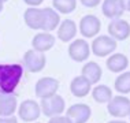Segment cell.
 Here are the masks:
<instances>
[{
	"label": "cell",
	"mask_w": 130,
	"mask_h": 123,
	"mask_svg": "<svg viewBox=\"0 0 130 123\" xmlns=\"http://www.w3.org/2000/svg\"><path fill=\"white\" fill-rule=\"evenodd\" d=\"M18 108V100L15 94H7L0 98V116H11Z\"/></svg>",
	"instance_id": "ffe728a7"
},
{
	"label": "cell",
	"mask_w": 130,
	"mask_h": 123,
	"mask_svg": "<svg viewBox=\"0 0 130 123\" xmlns=\"http://www.w3.org/2000/svg\"><path fill=\"white\" fill-rule=\"evenodd\" d=\"M79 2H81V4L88 7V8H94V7H97L103 0H79Z\"/></svg>",
	"instance_id": "d4e9b609"
},
{
	"label": "cell",
	"mask_w": 130,
	"mask_h": 123,
	"mask_svg": "<svg viewBox=\"0 0 130 123\" xmlns=\"http://www.w3.org/2000/svg\"><path fill=\"white\" fill-rule=\"evenodd\" d=\"M66 116L71 123H86L92 116V110L88 104L84 103L73 104L71 107L67 108Z\"/></svg>",
	"instance_id": "9c48e42d"
},
{
	"label": "cell",
	"mask_w": 130,
	"mask_h": 123,
	"mask_svg": "<svg viewBox=\"0 0 130 123\" xmlns=\"http://www.w3.org/2000/svg\"><path fill=\"white\" fill-rule=\"evenodd\" d=\"M0 123H18V119L14 115H11V116H0Z\"/></svg>",
	"instance_id": "484cf974"
},
{
	"label": "cell",
	"mask_w": 130,
	"mask_h": 123,
	"mask_svg": "<svg viewBox=\"0 0 130 123\" xmlns=\"http://www.w3.org/2000/svg\"><path fill=\"white\" fill-rule=\"evenodd\" d=\"M3 3H4V2H3V0H0V12L3 11V7H4V6H3Z\"/></svg>",
	"instance_id": "4dcf8cb0"
},
{
	"label": "cell",
	"mask_w": 130,
	"mask_h": 123,
	"mask_svg": "<svg viewBox=\"0 0 130 123\" xmlns=\"http://www.w3.org/2000/svg\"><path fill=\"white\" fill-rule=\"evenodd\" d=\"M52 6L60 14H71L77 8V0H52Z\"/></svg>",
	"instance_id": "7402d4cb"
},
{
	"label": "cell",
	"mask_w": 130,
	"mask_h": 123,
	"mask_svg": "<svg viewBox=\"0 0 130 123\" xmlns=\"http://www.w3.org/2000/svg\"><path fill=\"white\" fill-rule=\"evenodd\" d=\"M100 29H101V22L96 15L88 14V15L82 16L79 21V33L85 38L96 37L100 33Z\"/></svg>",
	"instance_id": "ba28073f"
},
{
	"label": "cell",
	"mask_w": 130,
	"mask_h": 123,
	"mask_svg": "<svg viewBox=\"0 0 130 123\" xmlns=\"http://www.w3.org/2000/svg\"><path fill=\"white\" fill-rule=\"evenodd\" d=\"M90 55V47L89 43L84 38L74 40L69 45V56L74 62H85Z\"/></svg>",
	"instance_id": "30bf717a"
},
{
	"label": "cell",
	"mask_w": 130,
	"mask_h": 123,
	"mask_svg": "<svg viewBox=\"0 0 130 123\" xmlns=\"http://www.w3.org/2000/svg\"><path fill=\"white\" fill-rule=\"evenodd\" d=\"M48 123H71L69 120L67 116H62V115H56V116H52L50 118Z\"/></svg>",
	"instance_id": "cb8c5ba5"
},
{
	"label": "cell",
	"mask_w": 130,
	"mask_h": 123,
	"mask_svg": "<svg viewBox=\"0 0 130 123\" xmlns=\"http://www.w3.org/2000/svg\"><path fill=\"white\" fill-rule=\"evenodd\" d=\"M59 89V81L52 77H44L40 78L34 85V93L38 98H47L56 94Z\"/></svg>",
	"instance_id": "5b68a950"
},
{
	"label": "cell",
	"mask_w": 130,
	"mask_h": 123,
	"mask_svg": "<svg viewBox=\"0 0 130 123\" xmlns=\"http://www.w3.org/2000/svg\"><path fill=\"white\" fill-rule=\"evenodd\" d=\"M108 114L114 118H126L130 114V100L125 96H112L108 101Z\"/></svg>",
	"instance_id": "8992f818"
},
{
	"label": "cell",
	"mask_w": 130,
	"mask_h": 123,
	"mask_svg": "<svg viewBox=\"0 0 130 123\" xmlns=\"http://www.w3.org/2000/svg\"><path fill=\"white\" fill-rule=\"evenodd\" d=\"M117 49V41L110 36H97L90 44V52L97 58L110 56Z\"/></svg>",
	"instance_id": "3957f363"
},
{
	"label": "cell",
	"mask_w": 130,
	"mask_h": 123,
	"mask_svg": "<svg viewBox=\"0 0 130 123\" xmlns=\"http://www.w3.org/2000/svg\"><path fill=\"white\" fill-rule=\"evenodd\" d=\"M92 97L96 103H108L112 98V90L107 85H96L92 89Z\"/></svg>",
	"instance_id": "44dd1931"
},
{
	"label": "cell",
	"mask_w": 130,
	"mask_h": 123,
	"mask_svg": "<svg viewBox=\"0 0 130 123\" xmlns=\"http://www.w3.org/2000/svg\"><path fill=\"white\" fill-rule=\"evenodd\" d=\"M121 3H122V7H123L125 11L130 12V0H121Z\"/></svg>",
	"instance_id": "83f0119b"
},
{
	"label": "cell",
	"mask_w": 130,
	"mask_h": 123,
	"mask_svg": "<svg viewBox=\"0 0 130 123\" xmlns=\"http://www.w3.org/2000/svg\"><path fill=\"white\" fill-rule=\"evenodd\" d=\"M101 75H103V70H101V67L96 62H88L84 64L82 77H85L92 85L99 83V81L101 79Z\"/></svg>",
	"instance_id": "ac0fdd59"
},
{
	"label": "cell",
	"mask_w": 130,
	"mask_h": 123,
	"mask_svg": "<svg viewBox=\"0 0 130 123\" xmlns=\"http://www.w3.org/2000/svg\"><path fill=\"white\" fill-rule=\"evenodd\" d=\"M90 90H92V83L82 75L75 77L71 81V83H70V92H71V94L74 97L82 98V97L88 96Z\"/></svg>",
	"instance_id": "5bb4252c"
},
{
	"label": "cell",
	"mask_w": 130,
	"mask_h": 123,
	"mask_svg": "<svg viewBox=\"0 0 130 123\" xmlns=\"http://www.w3.org/2000/svg\"><path fill=\"white\" fill-rule=\"evenodd\" d=\"M47 64V58L43 52H38L36 49H29L23 55V68L30 73H40L43 71Z\"/></svg>",
	"instance_id": "277c9868"
},
{
	"label": "cell",
	"mask_w": 130,
	"mask_h": 123,
	"mask_svg": "<svg viewBox=\"0 0 130 123\" xmlns=\"http://www.w3.org/2000/svg\"><path fill=\"white\" fill-rule=\"evenodd\" d=\"M105 64H107V68L111 73H122L127 68L129 59L123 54H114V55L108 56Z\"/></svg>",
	"instance_id": "d6986e66"
},
{
	"label": "cell",
	"mask_w": 130,
	"mask_h": 123,
	"mask_svg": "<svg viewBox=\"0 0 130 123\" xmlns=\"http://www.w3.org/2000/svg\"><path fill=\"white\" fill-rule=\"evenodd\" d=\"M31 123H40V122H31Z\"/></svg>",
	"instance_id": "1f68e13d"
},
{
	"label": "cell",
	"mask_w": 130,
	"mask_h": 123,
	"mask_svg": "<svg viewBox=\"0 0 130 123\" xmlns=\"http://www.w3.org/2000/svg\"><path fill=\"white\" fill-rule=\"evenodd\" d=\"M101 12H103L104 16H107L110 19H117L121 18L125 10L122 7L121 0H104L101 3Z\"/></svg>",
	"instance_id": "e0dca14e"
},
{
	"label": "cell",
	"mask_w": 130,
	"mask_h": 123,
	"mask_svg": "<svg viewBox=\"0 0 130 123\" xmlns=\"http://www.w3.org/2000/svg\"><path fill=\"white\" fill-rule=\"evenodd\" d=\"M3 2H8V0H3Z\"/></svg>",
	"instance_id": "d6a6232c"
},
{
	"label": "cell",
	"mask_w": 130,
	"mask_h": 123,
	"mask_svg": "<svg viewBox=\"0 0 130 123\" xmlns=\"http://www.w3.org/2000/svg\"><path fill=\"white\" fill-rule=\"evenodd\" d=\"M23 19H25L27 27L33 30H41V27H43V8L29 7L23 12Z\"/></svg>",
	"instance_id": "4fadbf2b"
},
{
	"label": "cell",
	"mask_w": 130,
	"mask_h": 123,
	"mask_svg": "<svg viewBox=\"0 0 130 123\" xmlns=\"http://www.w3.org/2000/svg\"><path fill=\"white\" fill-rule=\"evenodd\" d=\"M44 0H23V3H26L29 7H37L43 3Z\"/></svg>",
	"instance_id": "4316f807"
},
{
	"label": "cell",
	"mask_w": 130,
	"mask_h": 123,
	"mask_svg": "<svg viewBox=\"0 0 130 123\" xmlns=\"http://www.w3.org/2000/svg\"><path fill=\"white\" fill-rule=\"evenodd\" d=\"M108 34L115 41H125L130 36V23L125 19H112L108 25Z\"/></svg>",
	"instance_id": "8fae6325"
},
{
	"label": "cell",
	"mask_w": 130,
	"mask_h": 123,
	"mask_svg": "<svg viewBox=\"0 0 130 123\" xmlns=\"http://www.w3.org/2000/svg\"><path fill=\"white\" fill-rule=\"evenodd\" d=\"M56 38L52 36L50 31H41V33L36 34L31 40V45H33V49H36L38 52H47L52 49V47L55 45Z\"/></svg>",
	"instance_id": "7c38bea8"
},
{
	"label": "cell",
	"mask_w": 130,
	"mask_h": 123,
	"mask_svg": "<svg viewBox=\"0 0 130 123\" xmlns=\"http://www.w3.org/2000/svg\"><path fill=\"white\" fill-rule=\"evenodd\" d=\"M107 123H127V122H123V120H111V122H107Z\"/></svg>",
	"instance_id": "f546056e"
},
{
	"label": "cell",
	"mask_w": 130,
	"mask_h": 123,
	"mask_svg": "<svg viewBox=\"0 0 130 123\" xmlns=\"http://www.w3.org/2000/svg\"><path fill=\"white\" fill-rule=\"evenodd\" d=\"M77 34V23L73 19H64L58 26V38L63 43H69Z\"/></svg>",
	"instance_id": "2e32d148"
},
{
	"label": "cell",
	"mask_w": 130,
	"mask_h": 123,
	"mask_svg": "<svg viewBox=\"0 0 130 123\" xmlns=\"http://www.w3.org/2000/svg\"><path fill=\"white\" fill-rule=\"evenodd\" d=\"M41 115V108L40 104L34 100H23L21 105L18 107V116L23 122H34L40 118Z\"/></svg>",
	"instance_id": "52a82bcc"
},
{
	"label": "cell",
	"mask_w": 130,
	"mask_h": 123,
	"mask_svg": "<svg viewBox=\"0 0 130 123\" xmlns=\"http://www.w3.org/2000/svg\"><path fill=\"white\" fill-rule=\"evenodd\" d=\"M41 112L48 118L56 116V115H62L63 112L66 111V103L64 98L59 94H54L51 97L43 98L40 104Z\"/></svg>",
	"instance_id": "7a4b0ae2"
},
{
	"label": "cell",
	"mask_w": 130,
	"mask_h": 123,
	"mask_svg": "<svg viewBox=\"0 0 130 123\" xmlns=\"http://www.w3.org/2000/svg\"><path fill=\"white\" fill-rule=\"evenodd\" d=\"M129 118H130V114H129Z\"/></svg>",
	"instance_id": "836d02e7"
},
{
	"label": "cell",
	"mask_w": 130,
	"mask_h": 123,
	"mask_svg": "<svg viewBox=\"0 0 130 123\" xmlns=\"http://www.w3.org/2000/svg\"><path fill=\"white\" fill-rule=\"evenodd\" d=\"M7 94H8V93H6V92H3V90H2V89H0V98H3V97H4V96H7Z\"/></svg>",
	"instance_id": "f1b7e54d"
},
{
	"label": "cell",
	"mask_w": 130,
	"mask_h": 123,
	"mask_svg": "<svg viewBox=\"0 0 130 123\" xmlns=\"http://www.w3.org/2000/svg\"><path fill=\"white\" fill-rule=\"evenodd\" d=\"M59 23H60V16L56 10H54L52 7L43 8V27H41V30L52 31L59 26Z\"/></svg>",
	"instance_id": "9a60e30c"
},
{
	"label": "cell",
	"mask_w": 130,
	"mask_h": 123,
	"mask_svg": "<svg viewBox=\"0 0 130 123\" xmlns=\"http://www.w3.org/2000/svg\"><path fill=\"white\" fill-rule=\"evenodd\" d=\"M23 77V66L12 63H0V89L12 94Z\"/></svg>",
	"instance_id": "6da1fadb"
},
{
	"label": "cell",
	"mask_w": 130,
	"mask_h": 123,
	"mask_svg": "<svg viewBox=\"0 0 130 123\" xmlns=\"http://www.w3.org/2000/svg\"><path fill=\"white\" fill-rule=\"evenodd\" d=\"M114 86H115V89L122 94L130 93V71L122 73L121 75H118L117 79H115Z\"/></svg>",
	"instance_id": "603a6c76"
}]
</instances>
